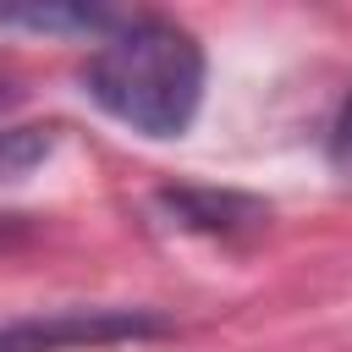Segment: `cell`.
I'll use <instances>...</instances> for the list:
<instances>
[{"label":"cell","instance_id":"6da1fadb","mask_svg":"<svg viewBox=\"0 0 352 352\" xmlns=\"http://www.w3.org/2000/svg\"><path fill=\"white\" fill-rule=\"evenodd\" d=\"M77 82L126 132L170 143L204 110V44L160 11H126L82 60Z\"/></svg>","mask_w":352,"mask_h":352},{"label":"cell","instance_id":"7a4b0ae2","mask_svg":"<svg viewBox=\"0 0 352 352\" xmlns=\"http://www.w3.org/2000/svg\"><path fill=\"white\" fill-rule=\"evenodd\" d=\"M176 324L154 308H50L0 324V352H77L116 341H160Z\"/></svg>","mask_w":352,"mask_h":352},{"label":"cell","instance_id":"3957f363","mask_svg":"<svg viewBox=\"0 0 352 352\" xmlns=\"http://www.w3.org/2000/svg\"><path fill=\"white\" fill-rule=\"evenodd\" d=\"M154 204H160V214L170 226L198 231V236H220V242L253 236L270 220L264 198H253V192H220V187H160Z\"/></svg>","mask_w":352,"mask_h":352},{"label":"cell","instance_id":"277c9868","mask_svg":"<svg viewBox=\"0 0 352 352\" xmlns=\"http://www.w3.org/2000/svg\"><path fill=\"white\" fill-rule=\"evenodd\" d=\"M126 11H104V6H0V33H82V38H104Z\"/></svg>","mask_w":352,"mask_h":352},{"label":"cell","instance_id":"5b68a950","mask_svg":"<svg viewBox=\"0 0 352 352\" xmlns=\"http://www.w3.org/2000/svg\"><path fill=\"white\" fill-rule=\"evenodd\" d=\"M60 143L55 121H28V126H0V182H22L33 165H44Z\"/></svg>","mask_w":352,"mask_h":352},{"label":"cell","instance_id":"8992f818","mask_svg":"<svg viewBox=\"0 0 352 352\" xmlns=\"http://www.w3.org/2000/svg\"><path fill=\"white\" fill-rule=\"evenodd\" d=\"M324 154H330V170L352 176V94L341 99V110H336V121H330V143H324Z\"/></svg>","mask_w":352,"mask_h":352},{"label":"cell","instance_id":"52a82bcc","mask_svg":"<svg viewBox=\"0 0 352 352\" xmlns=\"http://www.w3.org/2000/svg\"><path fill=\"white\" fill-rule=\"evenodd\" d=\"M22 94H28L22 72H16V66L0 55V116H6V110H16V104H22Z\"/></svg>","mask_w":352,"mask_h":352},{"label":"cell","instance_id":"ba28073f","mask_svg":"<svg viewBox=\"0 0 352 352\" xmlns=\"http://www.w3.org/2000/svg\"><path fill=\"white\" fill-rule=\"evenodd\" d=\"M22 236H33V220L28 214H0V248H11Z\"/></svg>","mask_w":352,"mask_h":352}]
</instances>
